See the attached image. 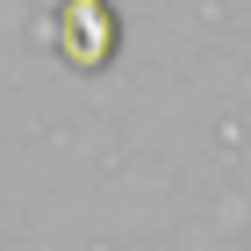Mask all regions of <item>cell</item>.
<instances>
[{
    "instance_id": "obj_1",
    "label": "cell",
    "mask_w": 251,
    "mask_h": 251,
    "mask_svg": "<svg viewBox=\"0 0 251 251\" xmlns=\"http://www.w3.org/2000/svg\"><path fill=\"white\" fill-rule=\"evenodd\" d=\"M50 36H58V58L79 65V72H100V65L115 58V7L108 0H58V22H50Z\"/></svg>"
}]
</instances>
